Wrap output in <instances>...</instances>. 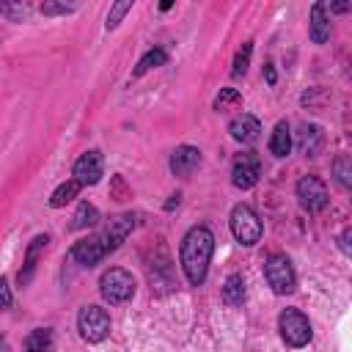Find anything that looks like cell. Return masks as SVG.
<instances>
[{"label": "cell", "instance_id": "1", "mask_svg": "<svg viewBox=\"0 0 352 352\" xmlns=\"http://www.w3.org/2000/svg\"><path fill=\"white\" fill-rule=\"evenodd\" d=\"M214 250V234L206 226H195L182 239V270L192 286H201L206 280V270Z\"/></svg>", "mask_w": 352, "mask_h": 352}, {"label": "cell", "instance_id": "2", "mask_svg": "<svg viewBox=\"0 0 352 352\" xmlns=\"http://www.w3.org/2000/svg\"><path fill=\"white\" fill-rule=\"evenodd\" d=\"M231 234L242 245H256L261 239V220H258V214L250 206H245V204L234 206L231 209Z\"/></svg>", "mask_w": 352, "mask_h": 352}, {"label": "cell", "instance_id": "3", "mask_svg": "<svg viewBox=\"0 0 352 352\" xmlns=\"http://www.w3.org/2000/svg\"><path fill=\"white\" fill-rule=\"evenodd\" d=\"M99 292H102V297H104L107 302H126V300L135 294V278H132L126 270L113 267V270H107V272L102 275Z\"/></svg>", "mask_w": 352, "mask_h": 352}, {"label": "cell", "instance_id": "4", "mask_svg": "<svg viewBox=\"0 0 352 352\" xmlns=\"http://www.w3.org/2000/svg\"><path fill=\"white\" fill-rule=\"evenodd\" d=\"M264 275H267V283L272 286L275 294H289V292H294V283H297L294 267H292V261H289L283 253H272V256L267 258Z\"/></svg>", "mask_w": 352, "mask_h": 352}, {"label": "cell", "instance_id": "5", "mask_svg": "<svg viewBox=\"0 0 352 352\" xmlns=\"http://www.w3.org/2000/svg\"><path fill=\"white\" fill-rule=\"evenodd\" d=\"M278 327H280V336L289 346H305L311 341V322L297 308H286L278 319Z\"/></svg>", "mask_w": 352, "mask_h": 352}, {"label": "cell", "instance_id": "6", "mask_svg": "<svg viewBox=\"0 0 352 352\" xmlns=\"http://www.w3.org/2000/svg\"><path fill=\"white\" fill-rule=\"evenodd\" d=\"M77 330H80V336H82L85 341H91V344L102 341V338L110 333V316H107V311L99 308V305H85V308L77 314Z\"/></svg>", "mask_w": 352, "mask_h": 352}, {"label": "cell", "instance_id": "7", "mask_svg": "<svg viewBox=\"0 0 352 352\" xmlns=\"http://www.w3.org/2000/svg\"><path fill=\"white\" fill-rule=\"evenodd\" d=\"M258 173H261V162H258V154L256 151H242V154L234 157V165H231V182H234V187L250 190L258 182Z\"/></svg>", "mask_w": 352, "mask_h": 352}, {"label": "cell", "instance_id": "8", "mask_svg": "<svg viewBox=\"0 0 352 352\" xmlns=\"http://www.w3.org/2000/svg\"><path fill=\"white\" fill-rule=\"evenodd\" d=\"M107 253H113V250H110V245H107V239H104L102 231H99V234H91V236H85V239H80V242L72 248V258H74L77 264H82V267L99 264Z\"/></svg>", "mask_w": 352, "mask_h": 352}, {"label": "cell", "instance_id": "9", "mask_svg": "<svg viewBox=\"0 0 352 352\" xmlns=\"http://www.w3.org/2000/svg\"><path fill=\"white\" fill-rule=\"evenodd\" d=\"M297 198H300L302 209L319 212L327 204V187H324V182L319 176H302L297 182Z\"/></svg>", "mask_w": 352, "mask_h": 352}, {"label": "cell", "instance_id": "10", "mask_svg": "<svg viewBox=\"0 0 352 352\" xmlns=\"http://www.w3.org/2000/svg\"><path fill=\"white\" fill-rule=\"evenodd\" d=\"M102 170H104L102 154H99V151H85V154L74 162V182H77L80 187L96 184V182L102 179Z\"/></svg>", "mask_w": 352, "mask_h": 352}, {"label": "cell", "instance_id": "11", "mask_svg": "<svg viewBox=\"0 0 352 352\" xmlns=\"http://www.w3.org/2000/svg\"><path fill=\"white\" fill-rule=\"evenodd\" d=\"M228 132H231V138H234V140H239V143H253V140H258L261 124H258V118H256V116L242 113V116L231 118Z\"/></svg>", "mask_w": 352, "mask_h": 352}, {"label": "cell", "instance_id": "12", "mask_svg": "<svg viewBox=\"0 0 352 352\" xmlns=\"http://www.w3.org/2000/svg\"><path fill=\"white\" fill-rule=\"evenodd\" d=\"M198 165H201V151L192 148V146H179V148L170 154V170H173L176 176H190Z\"/></svg>", "mask_w": 352, "mask_h": 352}, {"label": "cell", "instance_id": "13", "mask_svg": "<svg viewBox=\"0 0 352 352\" xmlns=\"http://www.w3.org/2000/svg\"><path fill=\"white\" fill-rule=\"evenodd\" d=\"M311 38H314V44H324L330 38V19H327L324 3H316L311 8Z\"/></svg>", "mask_w": 352, "mask_h": 352}, {"label": "cell", "instance_id": "14", "mask_svg": "<svg viewBox=\"0 0 352 352\" xmlns=\"http://www.w3.org/2000/svg\"><path fill=\"white\" fill-rule=\"evenodd\" d=\"M270 151H272L275 157H289V151H292V135H289L286 121L275 124V129H272V135H270Z\"/></svg>", "mask_w": 352, "mask_h": 352}, {"label": "cell", "instance_id": "15", "mask_svg": "<svg viewBox=\"0 0 352 352\" xmlns=\"http://www.w3.org/2000/svg\"><path fill=\"white\" fill-rule=\"evenodd\" d=\"M47 236H36L33 242H30V248H28V256H25V267L19 270V283L25 286V283H30V278H33V270H36V258H38V250L41 248H47Z\"/></svg>", "mask_w": 352, "mask_h": 352}, {"label": "cell", "instance_id": "16", "mask_svg": "<svg viewBox=\"0 0 352 352\" xmlns=\"http://www.w3.org/2000/svg\"><path fill=\"white\" fill-rule=\"evenodd\" d=\"M223 300L228 302V305H242V300H245V278L242 275H228L226 278V283H223Z\"/></svg>", "mask_w": 352, "mask_h": 352}, {"label": "cell", "instance_id": "17", "mask_svg": "<svg viewBox=\"0 0 352 352\" xmlns=\"http://www.w3.org/2000/svg\"><path fill=\"white\" fill-rule=\"evenodd\" d=\"M25 352H52V333L44 327L33 330L25 341Z\"/></svg>", "mask_w": 352, "mask_h": 352}, {"label": "cell", "instance_id": "18", "mask_svg": "<svg viewBox=\"0 0 352 352\" xmlns=\"http://www.w3.org/2000/svg\"><path fill=\"white\" fill-rule=\"evenodd\" d=\"M77 192H80V184L74 182V179H69V182H63L55 192H52V198H50V206H66L72 198H77Z\"/></svg>", "mask_w": 352, "mask_h": 352}, {"label": "cell", "instance_id": "19", "mask_svg": "<svg viewBox=\"0 0 352 352\" xmlns=\"http://www.w3.org/2000/svg\"><path fill=\"white\" fill-rule=\"evenodd\" d=\"M165 60H168V55H165L162 50H148V52H146V55L138 60V66H135V72H132V74H135V77H140V74H146L148 69L162 66Z\"/></svg>", "mask_w": 352, "mask_h": 352}, {"label": "cell", "instance_id": "20", "mask_svg": "<svg viewBox=\"0 0 352 352\" xmlns=\"http://www.w3.org/2000/svg\"><path fill=\"white\" fill-rule=\"evenodd\" d=\"M96 223H99V212H96V206H91V204H80L77 212H74V223H72V228H88V226H96Z\"/></svg>", "mask_w": 352, "mask_h": 352}, {"label": "cell", "instance_id": "21", "mask_svg": "<svg viewBox=\"0 0 352 352\" xmlns=\"http://www.w3.org/2000/svg\"><path fill=\"white\" fill-rule=\"evenodd\" d=\"M319 140H322V135H319V126H305V129L300 132V148H302L305 154H316V148H319Z\"/></svg>", "mask_w": 352, "mask_h": 352}, {"label": "cell", "instance_id": "22", "mask_svg": "<svg viewBox=\"0 0 352 352\" xmlns=\"http://www.w3.org/2000/svg\"><path fill=\"white\" fill-rule=\"evenodd\" d=\"M250 52H253V44H250V41H248V44H242V50H239V52H236V58H234V69H231V74H234V77H239V74H245V72H248Z\"/></svg>", "mask_w": 352, "mask_h": 352}, {"label": "cell", "instance_id": "23", "mask_svg": "<svg viewBox=\"0 0 352 352\" xmlns=\"http://www.w3.org/2000/svg\"><path fill=\"white\" fill-rule=\"evenodd\" d=\"M129 8H132V0H121V3H116V6L110 8V14H107V30H113V28L121 22V16H124Z\"/></svg>", "mask_w": 352, "mask_h": 352}, {"label": "cell", "instance_id": "24", "mask_svg": "<svg viewBox=\"0 0 352 352\" xmlns=\"http://www.w3.org/2000/svg\"><path fill=\"white\" fill-rule=\"evenodd\" d=\"M239 102H242V96H239L234 88H223L220 96L214 99V107H217V110H228L231 104H239Z\"/></svg>", "mask_w": 352, "mask_h": 352}, {"label": "cell", "instance_id": "25", "mask_svg": "<svg viewBox=\"0 0 352 352\" xmlns=\"http://www.w3.org/2000/svg\"><path fill=\"white\" fill-rule=\"evenodd\" d=\"M74 6H60V3H44L41 6V11L44 14H66V11H72Z\"/></svg>", "mask_w": 352, "mask_h": 352}, {"label": "cell", "instance_id": "26", "mask_svg": "<svg viewBox=\"0 0 352 352\" xmlns=\"http://www.w3.org/2000/svg\"><path fill=\"white\" fill-rule=\"evenodd\" d=\"M11 305V289L6 283V278H0V308H8Z\"/></svg>", "mask_w": 352, "mask_h": 352}]
</instances>
